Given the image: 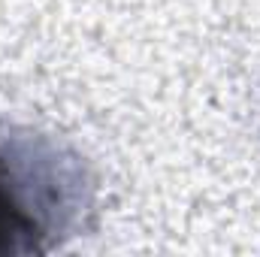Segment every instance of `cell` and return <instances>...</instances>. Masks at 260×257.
<instances>
[{"label":"cell","instance_id":"6da1fadb","mask_svg":"<svg viewBox=\"0 0 260 257\" xmlns=\"http://www.w3.org/2000/svg\"><path fill=\"white\" fill-rule=\"evenodd\" d=\"M91 179L52 136L0 130V257L43 254L82 227Z\"/></svg>","mask_w":260,"mask_h":257}]
</instances>
